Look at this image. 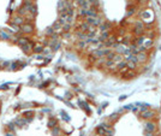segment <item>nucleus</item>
Segmentation results:
<instances>
[{"label":"nucleus","mask_w":161,"mask_h":136,"mask_svg":"<svg viewBox=\"0 0 161 136\" xmlns=\"http://www.w3.org/2000/svg\"><path fill=\"white\" fill-rule=\"evenodd\" d=\"M52 28H53V30H54V32H58V30H60V29L63 28V25H61L59 22H55V23L53 24V27H52Z\"/></svg>","instance_id":"obj_19"},{"label":"nucleus","mask_w":161,"mask_h":136,"mask_svg":"<svg viewBox=\"0 0 161 136\" xmlns=\"http://www.w3.org/2000/svg\"><path fill=\"white\" fill-rule=\"evenodd\" d=\"M0 37H1L3 40H10V39H11V35H10L8 33L4 32V30H0Z\"/></svg>","instance_id":"obj_13"},{"label":"nucleus","mask_w":161,"mask_h":136,"mask_svg":"<svg viewBox=\"0 0 161 136\" xmlns=\"http://www.w3.org/2000/svg\"><path fill=\"white\" fill-rule=\"evenodd\" d=\"M115 68L119 69V70H122V69L126 68V60H122V61H119L118 64L115 65Z\"/></svg>","instance_id":"obj_18"},{"label":"nucleus","mask_w":161,"mask_h":136,"mask_svg":"<svg viewBox=\"0 0 161 136\" xmlns=\"http://www.w3.org/2000/svg\"><path fill=\"white\" fill-rule=\"evenodd\" d=\"M155 116V113L153 112V111H150V110H145V111H143V112L141 113V117L143 118V119H152L153 117Z\"/></svg>","instance_id":"obj_3"},{"label":"nucleus","mask_w":161,"mask_h":136,"mask_svg":"<svg viewBox=\"0 0 161 136\" xmlns=\"http://www.w3.org/2000/svg\"><path fill=\"white\" fill-rule=\"evenodd\" d=\"M71 1H72V0H71Z\"/></svg>","instance_id":"obj_31"},{"label":"nucleus","mask_w":161,"mask_h":136,"mask_svg":"<svg viewBox=\"0 0 161 136\" xmlns=\"http://www.w3.org/2000/svg\"><path fill=\"white\" fill-rule=\"evenodd\" d=\"M91 54H93L95 58H102V57H105V49H103V48H96V49L93 51Z\"/></svg>","instance_id":"obj_6"},{"label":"nucleus","mask_w":161,"mask_h":136,"mask_svg":"<svg viewBox=\"0 0 161 136\" xmlns=\"http://www.w3.org/2000/svg\"><path fill=\"white\" fill-rule=\"evenodd\" d=\"M107 37H108V34L105 32V33H102V35L100 36V39H99V40H100V41H105V40H107Z\"/></svg>","instance_id":"obj_23"},{"label":"nucleus","mask_w":161,"mask_h":136,"mask_svg":"<svg viewBox=\"0 0 161 136\" xmlns=\"http://www.w3.org/2000/svg\"><path fill=\"white\" fill-rule=\"evenodd\" d=\"M59 132V129L58 128H55V129H53V134H54V136H57V134Z\"/></svg>","instance_id":"obj_29"},{"label":"nucleus","mask_w":161,"mask_h":136,"mask_svg":"<svg viewBox=\"0 0 161 136\" xmlns=\"http://www.w3.org/2000/svg\"><path fill=\"white\" fill-rule=\"evenodd\" d=\"M144 128H145V131H149V132H154L155 131V129H156V127H155V123L154 122H147L144 124Z\"/></svg>","instance_id":"obj_5"},{"label":"nucleus","mask_w":161,"mask_h":136,"mask_svg":"<svg viewBox=\"0 0 161 136\" xmlns=\"http://www.w3.org/2000/svg\"><path fill=\"white\" fill-rule=\"evenodd\" d=\"M77 4L83 8H89L90 7V4L88 3V0H77Z\"/></svg>","instance_id":"obj_8"},{"label":"nucleus","mask_w":161,"mask_h":136,"mask_svg":"<svg viewBox=\"0 0 161 136\" xmlns=\"http://www.w3.org/2000/svg\"><path fill=\"white\" fill-rule=\"evenodd\" d=\"M136 58H137L138 63H144L145 60H147V58H148V56H147V53L144 51H142V52H138L136 54Z\"/></svg>","instance_id":"obj_4"},{"label":"nucleus","mask_w":161,"mask_h":136,"mask_svg":"<svg viewBox=\"0 0 161 136\" xmlns=\"http://www.w3.org/2000/svg\"><path fill=\"white\" fill-rule=\"evenodd\" d=\"M153 40L152 39H148V40H144L143 41V44H142V47L144 48V49H147V48H150L152 46H153Z\"/></svg>","instance_id":"obj_9"},{"label":"nucleus","mask_w":161,"mask_h":136,"mask_svg":"<svg viewBox=\"0 0 161 136\" xmlns=\"http://www.w3.org/2000/svg\"><path fill=\"white\" fill-rule=\"evenodd\" d=\"M112 60H113L114 63H115V65H117L119 61L124 60V58H123L122 54H119V53H114V56H113V58H112Z\"/></svg>","instance_id":"obj_10"},{"label":"nucleus","mask_w":161,"mask_h":136,"mask_svg":"<svg viewBox=\"0 0 161 136\" xmlns=\"http://www.w3.org/2000/svg\"><path fill=\"white\" fill-rule=\"evenodd\" d=\"M134 33L136 35L141 36L143 33H144V24L142 20H137L136 23H135V27H134Z\"/></svg>","instance_id":"obj_1"},{"label":"nucleus","mask_w":161,"mask_h":136,"mask_svg":"<svg viewBox=\"0 0 161 136\" xmlns=\"http://www.w3.org/2000/svg\"><path fill=\"white\" fill-rule=\"evenodd\" d=\"M106 68L114 69V68H115V63H114L112 59H106Z\"/></svg>","instance_id":"obj_16"},{"label":"nucleus","mask_w":161,"mask_h":136,"mask_svg":"<svg viewBox=\"0 0 161 136\" xmlns=\"http://www.w3.org/2000/svg\"><path fill=\"white\" fill-rule=\"evenodd\" d=\"M0 39H1V37H0Z\"/></svg>","instance_id":"obj_32"},{"label":"nucleus","mask_w":161,"mask_h":136,"mask_svg":"<svg viewBox=\"0 0 161 136\" xmlns=\"http://www.w3.org/2000/svg\"><path fill=\"white\" fill-rule=\"evenodd\" d=\"M42 51H43V47L41 46V45H37V46H35V47H34V52H36V53L42 52Z\"/></svg>","instance_id":"obj_21"},{"label":"nucleus","mask_w":161,"mask_h":136,"mask_svg":"<svg viewBox=\"0 0 161 136\" xmlns=\"http://www.w3.org/2000/svg\"><path fill=\"white\" fill-rule=\"evenodd\" d=\"M143 41H144V39H143L142 36H139V37H138L137 40H136V42H137L138 45H142V44H143Z\"/></svg>","instance_id":"obj_26"},{"label":"nucleus","mask_w":161,"mask_h":136,"mask_svg":"<svg viewBox=\"0 0 161 136\" xmlns=\"http://www.w3.org/2000/svg\"><path fill=\"white\" fill-rule=\"evenodd\" d=\"M76 36H77L78 40H87V37H88V35L83 32H77L76 33Z\"/></svg>","instance_id":"obj_14"},{"label":"nucleus","mask_w":161,"mask_h":136,"mask_svg":"<svg viewBox=\"0 0 161 136\" xmlns=\"http://www.w3.org/2000/svg\"><path fill=\"white\" fill-rule=\"evenodd\" d=\"M24 23V18L22 16H16V17H13V20H12V24H16V25H22V24Z\"/></svg>","instance_id":"obj_7"},{"label":"nucleus","mask_w":161,"mask_h":136,"mask_svg":"<svg viewBox=\"0 0 161 136\" xmlns=\"http://www.w3.org/2000/svg\"><path fill=\"white\" fill-rule=\"evenodd\" d=\"M100 27V32H102V33H105L107 30V29L110 28V24H101V25H99Z\"/></svg>","instance_id":"obj_20"},{"label":"nucleus","mask_w":161,"mask_h":136,"mask_svg":"<svg viewBox=\"0 0 161 136\" xmlns=\"http://www.w3.org/2000/svg\"><path fill=\"white\" fill-rule=\"evenodd\" d=\"M20 30L23 33H25V34H30V33H33V30H34V27H33V24L23 23L20 25Z\"/></svg>","instance_id":"obj_2"},{"label":"nucleus","mask_w":161,"mask_h":136,"mask_svg":"<svg viewBox=\"0 0 161 136\" xmlns=\"http://www.w3.org/2000/svg\"><path fill=\"white\" fill-rule=\"evenodd\" d=\"M29 42V39L27 37H19V39H17V45H19V46H24V45H27Z\"/></svg>","instance_id":"obj_12"},{"label":"nucleus","mask_w":161,"mask_h":136,"mask_svg":"<svg viewBox=\"0 0 161 136\" xmlns=\"http://www.w3.org/2000/svg\"><path fill=\"white\" fill-rule=\"evenodd\" d=\"M47 34H48V35H51V34H54V30H53V28H48Z\"/></svg>","instance_id":"obj_28"},{"label":"nucleus","mask_w":161,"mask_h":136,"mask_svg":"<svg viewBox=\"0 0 161 136\" xmlns=\"http://www.w3.org/2000/svg\"><path fill=\"white\" fill-rule=\"evenodd\" d=\"M85 12H87V8L79 7V10H78V15H79V16H84V17H85Z\"/></svg>","instance_id":"obj_22"},{"label":"nucleus","mask_w":161,"mask_h":136,"mask_svg":"<svg viewBox=\"0 0 161 136\" xmlns=\"http://www.w3.org/2000/svg\"><path fill=\"white\" fill-rule=\"evenodd\" d=\"M145 136H154L153 132H149V131H145Z\"/></svg>","instance_id":"obj_30"},{"label":"nucleus","mask_w":161,"mask_h":136,"mask_svg":"<svg viewBox=\"0 0 161 136\" xmlns=\"http://www.w3.org/2000/svg\"><path fill=\"white\" fill-rule=\"evenodd\" d=\"M126 68L129 69V70H135V69L137 68V63L132 61V60H129V61H126Z\"/></svg>","instance_id":"obj_11"},{"label":"nucleus","mask_w":161,"mask_h":136,"mask_svg":"<svg viewBox=\"0 0 161 136\" xmlns=\"http://www.w3.org/2000/svg\"><path fill=\"white\" fill-rule=\"evenodd\" d=\"M88 3L90 4V6H91V5H96V4H98V1H96V0H88Z\"/></svg>","instance_id":"obj_27"},{"label":"nucleus","mask_w":161,"mask_h":136,"mask_svg":"<svg viewBox=\"0 0 161 136\" xmlns=\"http://www.w3.org/2000/svg\"><path fill=\"white\" fill-rule=\"evenodd\" d=\"M135 11H136V10H135V7H131L129 11H127V16H132V15L135 13Z\"/></svg>","instance_id":"obj_25"},{"label":"nucleus","mask_w":161,"mask_h":136,"mask_svg":"<svg viewBox=\"0 0 161 136\" xmlns=\"http://www.w3.org/2000/svg\"><path fill=\"white\" fill-rule=\"evenodd\" d=\"M87 41L85 40H79L78 42H77V47L81 48V49H83V48H85L87 47Z\"/></svg>","instance_id":"obj_17"},{"label":"nucleus","mask_w":161,"mask_h":136,"mask_svg":"<svg viewBox=\"0 0 161 136\" xmlns=\"http://www.w3.org/2000/svg\"><path fill=\"white\" fill-rule=\"evenodd\" d=\"M22 48H23V51H24L25 53L30 52V51H31V48H33V44H31V42H28L27 45H24V46H22Z\"/></svg>","instance_id":"obj_15"},{"label":"nucleus","mask_w":161,"mask_h":136,"mask_svg":"<svg viewBox=\"0 0 161 136\" xmlns=\"http://www.w3.org/2000/svg\"><path fill=\"white\" fill-rule=\"evenodd\" d=\"M70 28H71V24L70 23H66V24H64L61 29H64L65 32H69V30H70Z\"/></svg>","instance_id":"obj_24"}]
</instances>
